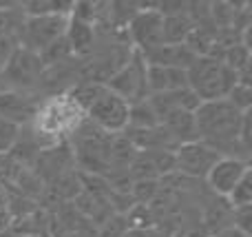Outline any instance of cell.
Instances as JSON below:
<instances>
[{
  "mask_svg": "<svg viewBox=\"0 0 252 237\" xmlns=\"http://www.w3.org/2000/svg\"><path fill=\"white\" fill-rule=\"evenodd\" d=\"M18 133H20V127L13 122H9V120L0 118V155L9 153L13 146V142H16Z\"/></svg>",
  "mask_w": 252,
  "mask_h": 237,
  "instance_id": "7402d4cb",
  "label": "cell"
},
{
  "mask_svg": "<svg viewBox=\"0 0 252 237\" xmlns=\"http://www.w3.org/2000/svg\"><path fill=\"white\" fill-rule=\"evenodd\" d=\"M69 16L62 13H49V16H25L20 29L18 47H25L33 53H40L53 44L56 40L64 38Z\"/></svg>",
  "mask_w": 252,
  "mask_h": 237,
  "instance_id": "3957f363",
  "label": "cell"
},
{
  "mask_svg": "<svg viewBox=\"0 0 252 237\" xmlns=\"http://www.w3.org/2000/svg\"><path fill=\"white\" fill-rule=\"evenodd\" d=\"M111 93L122 98L126 104H135L148 98V87H146V62H144L142 53L133 49L128 62L120 71H115L104 84Z\"/></svg>",
  "mask_w": 252,
  "mask_h": 237,
  "instance_id": "277c9868",
  "label": "cell"
},
{
  "mask_svg": "<svg viewBox=\"0 0 252 237\" xmlns=\"http://www.w3.org/2000/svg\"><path fill=\"white\" fill-rule=\"evenodd\" d=\"M213 237H250V235L239 233L237 229H228V231H223V233H217V235H213Z\"/></svg>",
  "mask_w": 252,
  "mask_h": 237,
  "instance_id": "d4e9b609",
  "label": "cell"
},
{
  "mask_svg": "<svg viewBox=\"0 0 252 237\" xmlns=\"http://www.w3.org/2000/svg\"><path fill=\"white\" fill-rule=\"evenodd\" d=\"M2 91H7V87H4V82H2V75H0V93Z\"/></svg>",
  "mask_w": 252,
  "mask_h": 237,
  "instance_id": "484cf974",
  "label": "cell"
},
{
  "mask_svg": "<svg viewBox=\"0 0 252 237\" xmlns=\"http://www.w3.org/2000/svg\"><path fill=\"white\" fill-rule=\"evenodd\" d=\"M42 98L38 91H2L0 93V118L18 124H29L38 113Z\"/></svg>",
  "mask_w": 252,
  "mask_h": 237,
  "instance_id": "9c48e42d",
  "label": "cell"
},
{
  "mask_svg": "<svg viewBox=\"0 0 252 237\" xmlns=\"http://www.w3.org/2000/svg\"><path fill=\"white\" fill-rule=\"evenodd\" d=\"M232 213H235V208L228 204L226 198H219V195L210 193V198L206 200V206H204L201 229L210 237L232 229Z\"/></svg>",
  "mask_w": 252,
  "mask_h": 237,
  "instance_id": "7c38bea8",
  "label": "cell"
},
{
  "mask_svg": "<svg viewBox=\"0 0 252 237\" xmlns=\"http://www.w3.org/2000/svg\"><path fill=\"white\" fill-rule=\"evenodd\" d=\"M128 231L130 229H128V222H126V215L113 213L104 224L97 226V237H124Z\"/></svg>",
  "mask_w": 252,
  "mask_h": 237,
  "instance_id": "44dd1931",
  "label": "cell"
},
{
  "mask_svg": "<svg viewBox=\"0 0 252 237\" xmlns=\"http://www.w3.org/2000/svg\"><path fill=\"white\" fill-rule=\"evenodd\" d=\"M64 40H66V44H69L73 58H87V56H91L93 47H95V27L69 16Z\"/></svg>",
  "mask_w": 252,
  "mask_h": 237,
  "instance_id": "5bb4252c",
  "label": "cell"
},
{
  "mask_svg": "<svg viewBox=\"0 0 252 237\" xmlns=\"http://www.w3.org/2000/svg\"><path fill=\"white\" fill-rule=\"evenodd\" d=\"M221 62H223V65H226L230 71L239 73L241 69L250 67V49H248V47H244L241 42L230 44V47H228L226 51L221 53Z\"/></svg>",
  "mask_w": 252,
  "mask_h": 237,
  "instance_id": "ac0fdd59",
  "label": "cell"
},
{
  "mask_svg": "<svg viewBox=\"0 0 252 237\" xmlns=\"http://www.w3.org/2000/svg\"><path fill=\"white\" fill-rule=\"evenodd\" d=\"M159 127H164L168 131V135L177 142V146L197 142L195 111H173V113L159 120Z\"/></svg>",
  "mask_w": 252,
  "mask_h": 237,
  "instance_id": "9a60e30c",
  "label": "cell"
},
{
  "mask_svg": "<svg viewBox=\"0 0 252 237\" xmlns=\"http://www.w3.org/2000/svg\"><path fill=\"white\" fill-rule=\"evenodd\" d=\"M192 27L195 25L188 18V13L164 16V44H184Z\"/></svg>",
  "mask_w": 252,
  "mask_h": 237,
  "instance_id": "2e32d148",
  "label": "cell"
},
{
  "mask_svg": "<svg viewBox=\"0 0 252 237\" xmlns=\"http://www.w3.org/2000/svg\"><path fill=\"white\" fill-rule=\"evenodd\" d=\"M144 62L148 67H173V69H184L195 62V53L186 47V44H161L157 49L142 53Z\"/></svg>",
  "mask_w": 252,
  "mask_h": 237,
  "instance_id": "8fae6325",
  "label": "cell"
},
{
  "mask_svg": "<svg viewBox=\"0 0 252 237\" xmlns=\"http://www.w3.org/2000/svg\"><path fill=\"white\" fill-rule=\"evenodd\" d=\"M221 158L217 151L206 146L204 142H188L175 149V173L190 180H206L208 171L215 167V162Z\"/></svg>",
  "mask_w": 252,
  "mask_h": 237,
  "instance_id": "52a82bcc",
  "label": "cell"
},
{
  "mask_svg": "<svg viewBox=\"0 0 252 237\" xmlns=\"http://www.w3.org/2000/svg\"><path fill=\"white\" fill-rule=\"evenodd\" d=\"M146 87H148V96L186 89L188 87L186 71L173 69V67H148L146 65Z\"/></svg>",
  "mask_w": 252,
  "mask_h": 237,
  "instance_id": "4fadbf2b",
  "label": "cell"
},
{
  "mask_svg": "<svg viewBox=\"0 0 252 237\" xmlns=\"http://www.w3.org/2000/svg\"><path fill=\"white\" fill-rule=\"evenodd\" d=\"M130 198L135 204H148L151 206L159 198V180H142L133 182L130 186Z\"/></svg>",
  "mask_w": 252,
  "mask_h": 237,
  "instance_id": "d6986e66",
  "label": "cell"
},
{
  "mask_svg": "<svg viewBox=\"0 0 252 237\" xmlns=\"http://www.w3.org/2000/svg\"><path fill=\"white\" fill-rule=\"evenodd\" d=\"M228 204L232 208H241V206H250L252 204V171H248L244 177L239 180V184L230 191L228 195Z\"/></svg>",
  "mask_w": 252,
  "mask_h": 237,
  "instance_id": "ffe728a7",
  "label": "cell"
},
{
  "mask_svg": "<svg viewBox=\"0 0 252 237\" xmlns=\"http://www.w3.org/2000/svg\"><path fill=\"white\" fill-rule=\"evenodd\" d=\"M157 124L159 122H157V115L148 98L142 102H135V104H128V127L126 129H153Z\"/></svg>",
  "mask_w": 252,
  "mask_h": 237,
  "instance_id": "e0dca14e",
  "label": "cell"
},
{
  "mask_svg": "<svg viewBox=\"0 0 252 237\" xmlns=\"http://www.w3.org/2000/svg\"><path fill=\"white\" fill-rule=\"evenodd\" d=\"M186 78H188V89L201 102L223 100L237 84L235 71L228 69L221 60H215V58L208 56L195 58V62L186 69Z\"/></svg>",
  "mask_w": 252,
  "mask_h": 237,
  "instance_id": "6da1fadb",
  "label": "cell"
},
{
  "mask_svg": "<svg viewBox=\"0 0 252 237\" xmlns=\"http://www.w3.org/2000/svg\"><path fill=\"white\" fill-rule=\"evenodd\" d=\"M232 229H237L244 235L252 233V204L250 206L235 208V213H232Z\"/></svg>",
  "mask_w": 252,
  "mask_h": 237,
  "instance_id": "cb8c5ba5",
  "label": "cell"
},
{
  "mask_svg": "<svg viewBox=\"0 0 252 237\" xmlns=\"http://www.w3.org/2000/svg\"><path fill=\"white\" fill-rule=\"evenodd\" d=\"M230 104H235L239 111H250L252 106V87H244V84H235L232 91L226 98Z\"/></svg>",
  "mask_w": 252,
  "mask_h": 237,
  "instance_id": "603a6c76",
  "label": "cell"
},
{
  "mask_svg": "<svg viewBox=\"0 0 252 237\" xmlns=\"http://www.w3.org/2000/svg\"><path fill=\"white\" fill-rule=\"evenodd\" d=\"M44 67L40 56L25 47H16L0 69L7 91H40Z\"/></svg>",
  "mask_w": 252,
  "mask_h": 237,
  "instance_id": "7a4b0ae2",
  "label": "cell"
},
{
  "mask_svg": "<svg viewBox=\"0 0 252 237\" xmlns=\"http://www.w3.org/2000/svg\"><path fill=\"white\" fill-rule=\"evenodd\" d=\"M153 111L157 115V122L161 118H166L173 111H197V106L201 104V100L190 91V89H179V91H168V93H155L148 96Z\"/></svg>",
  "mask_w": 252,
  "mask_h": 237,
  "instance_id": "30bf717a",
  "label": "cell"
},
{
  "mask_svg": "<svg viewBox=\"0 0 252 237\" xmlns=\"http://www.w3.org/2000/svg\"><path fill=\"white\" fill-rule=\"evenodd\" d=\"M248 171H252L250 162H244V160H237V158H219L215 162V167L208 171L204 182L213 195L228 198L230 191L239 184V180Z\"/></svg>",
  "mask_w": 252,
  "mask_h": 237,
  "instance_id": "ba28073f",
  "label": "cell"
},
{
  "mask_svg": "<svg viewBox=\"0 0 252 237\" xmlns=\"http://www.w3.org/2000/svg\"><path fill=\"white\" fill-rule=\"evenodd\" d=\"M128 42L139 53L151 51L164 44V16L157 11V4L139 2V11L126 27Z\"/></svg>",
  "mask_w": 252,
  "mask_h": 237,
  "instance_id": "5b68a950",
  "label": "cell"
},
{
  "mask_svg": "<svg viewBox=\"0 0 252 237\" xmlns=\"http://www.w3.org/2000/svg\"><path fill=\"white\" fill-rule=\"evenodd\" d=\"M84 118L89 120L91 124H95L97 129L106 133H122L126 127H128V104L118 98L115 93H111L106 89L95 102L93 106L84 113Z\"/></svg>",
  "mask_w": 252,
  "mask_h": 237,
  "instance_id": "8992f818",
  "label": "cell"
}]
</instances>
